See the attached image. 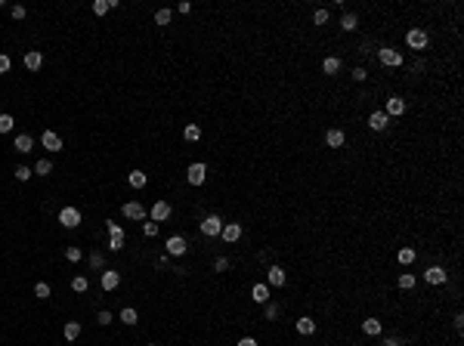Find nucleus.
I'll return each mask as SVG.
<instances>
[{
  "label": "nucleus",
  "mask_w": 464,
  "mask_h": 346,
  "mask_svg": "<svg viewBox=\"0 0 464 346\" xmlns=\"http://www.w3.org/2000/svg\"><path fill=\"white\" fill-rule=\"evenodd\" d=\"M313 22L316 25H328V10H316L313 13Z\"/></svg>",
  "instance_id": "obj_41"
},
{
  "label": "nucleus",
  "mask_w": 464,
  "mask_h": 346,
  "mask_svg": "<svg viewBox=\"0 0 464 346\" xmlns=\"http://www.w3.org/2000/svg\"><path fill=\"white\" fill-rule=\"evenodd\" d=\"M108 247H112V250H121V247H124V238H115V235H112V238H108Z\"/></svg>",
  "instance_id": "obj_46"
},
{
  "label": "nucleus",
  "mask_w": 464,
  "mask_h": 346,
  "mask_svg": "<svg viewBox=\"0 0 464 346\" xmlns=\"http://www.w3.org/2000/svg\"><path fill=\"white\" fill-rule=\"evenodd\" d=\"M6 71H10V56L0 53V74H6Z\"/></svg>",
  "instance_id": "obj_47"
},
{
  "label": "nucleus",
  "mask_w": 464,
  "mask_h": 346,
  "mask_svg": "<svg viewBox=\"0 0 464 346\" xmlns=\"http://www.w3.org/2000/svg\"><path fill=\"white\" fill-rule=\"evenodd\" d=\"M108 10H112V6H108V0H93V13H96V16H105Z\"/></svg>",
  "instance_id": "obj_39"
},
{
  "label": "nucleus",
  "mask_w": 464,
  "mask_h": 346,
  "mask_svg": "<svg viewBox=\"0 0 464 346\" xmlns=\"http://www.w3.org/2000/svg\"><path fill=\"white\" fill-rule=\"evenodd\" d=\"M137 318H139V315H137V309H130V306H127V309H121V322H124V325H137Z\"/></svg>",
  "instance_id": "obj_34"
},
{
  "label": "nucleus",
  "mask_w": 464,
  "mask_h": 346,
  "mask_svg": "<svg viewBox=\"0 0 464 346\" xmlns=\"http://www.w3.org/2000/svg\"><path fill=\"white\" fill-rule=\"evenodd\" d=\"M108 235H115V238H124V229H121V223H112V219H108Z\"/></svg>",
  "instance_id": "obj_40"
},
{
  "label": "nucleus",
  "mask_w": 464,
  "mask_h": 346,
  "mask_svg": "<svg viewBox=\"0 0 464 346\" xmlns=\"http://www.w3.org/2000/svg\"><path fill=\"white\" fill-rule=\"evenodd\" d=\"M16 127V121H13V115H0V133H10Z\"/></svg>",
  "instance_id": "obj_36"
},
{
  "label": "nucleus",
  "mask_w": 464,
  "mask_h": 346,
  "mask_svg": "<svg viewBox=\"0 0 464 346\" xmlns=\"http://www.w3.org/2000/svg\"><path fill=\"white\" fill-rule=\"evenodd\" d=\"M266 284L269 288H282L285 284V269L282 266H269L266 269Z\"/></svg>",
  "instance_id": "obj_12"
},
{
  "label": "nucleus",
  "mask_w": 464,
  "mask_h": 346,
  "mask_svg": "<svg viewBox=\"0 0 464 346\" xmlns=\"http://www.w3.org/2000/svg\"><path fill=\"white\" fill-rule=\"evenodd\" d=\"M341 68H344V65H341V59H337V56H328L322 62V71L325 74H341Z\"/></svg>",
  "instance_id": "obj_21"
},
{
  "label": "nucleus",
  "mask_w": 464,
  "mask_h": 346,
  "mask_svg": "<svg viewBox=\"0 0 464 346\" xmlns=\"http://www.w3.org/2000/svg\"><path fill=\"white\" fill-rule=\"evenodd\" d=\"M142 235H146V238H155V235H158V223L146 219V223H142Z\"/></svg>",
  "instance_id": "obj_37"
},
{
  "label": "nucleus",
  "mask_w": 464,
  "mask_h": 346,
  "mask_svg": "<svg viewBox=\"0 0 464 346\" xmlns=\"http://www.w3.org/2000/svg\"><path fill=\"white\" fill-rule=\"evenodd\" d=\"M378 59H381L384 68H399V65H402V53H399V49H393V47H381V49H378Z\"/></svg>",
  "instance_id": "obj_1"
},
{
  "label": "nucleus",
  "mask_w": 464,
  "mask_h": 346,
  "mask_svg": "<svg viewBox=\"0 0 464 346\" xmlns=\"http://www.w3.org/2000/svg\"><path fill=\"white\" fill-rule=\"evenodd\" d=\"M214 269H217V272H226V269H229V260H226V257H217V260H214Z\"/></svg>",
  "instance_id": "obj_43"
},
{
  "label": "nucleus",
  "mask_w": 464,
  "mask_h": 346,
  "mask_svg": "<svg viewBox=\"0 0 464 346\" xmlns=\"http://www.w3.org/2000/svg\"><path fill=\"white\" fill-rule=\"evenodd\" d=\"M87 260H90V266H93V269H103V266H105V254H99V250H90V257H87Z\"/></svg>",
  "instance_id": "obj_32"
},
{
  "label": "nucleus",
  "mask_w": 464,
  "mask_h": 346,
  "mask_svg": "<svg viewBox=\"0 0 464 346\" xmlns=\"http://www.w3.org/2000/svg\"><path fill=\"white\" fill-rule=\"evenodd\" d=\"M220 235H223L226 241H239V238H241V226H239V223H223V232H220Z\"/></svg>",
  "instance_id": "obj_18"
},
{
  "label": "nucleus",
  "mask_w": 464,
  "mask_h": 346,
  "mask_svg": "<svg viewBox=\"0 0 464 346\" xmlns=\"http://www.w3.org/2000/svg\"><path fill=\"white\" fill-rule=\"evenodd\" d=\"M365 78H368V71H365V68H353V81H359V83H362Z\"/></svg>",
  "instance_id": "obj_45"
},
{
  "label": "nucleus",
  "mask_w": 464,
  "mask_h": 346,
  "mask_svg": "<svg viewBox=\"0 0 464 346\" xmlns=\"http://www.w3.org/2000/svg\"><path fill=\"white\" fill-rule=\"evenodd\" d=\"M13 173H16V180H19V182H28L31 176H34V170H28V167H25V164H19V167H16Z\"/></svg>",
  "instance_id": "obj_30"
},
{
  "label": "nucleus",
  "mask_w": 464,
  "mask_h": 346,
  "mask_svg": "<svg viewBox=\"0 0 464 346\" xmlns=\"http://www.w3.org/2000/svg\"><path fill=\"white\" fill-rule=\"evenodd\" d=\"M263 315L266 318H275L278 315V306H275V303H263Z\"/></svg>",
  "instance_id": "obj_42"
},
{
  "label": "nucleus",
  "mask_w": 464,
  "mask_h": 346,
  "mask_svg": "<svg viewBox=\"0 0 464 346\" xmlns=\"http://www.w3.org/2000/svg\"><path fill=\"white\" fill-rule=\"evenodd\" d=\"M99 284H103V291H115L118 284H121V272H115V269H105V272L99 275Z\"/></svg>",
  "instance_id": "obj_10"
},
{
  "label": "nucleus",
  "mask_w": 464,
  "mask_h": 346,
  "mask_svg": "<svg viewBox=\"0 0 464 346\" xmlns=\"http://www.w3.org/2000/svg\"><path fill=\"white\" fill-rule=\"evenodd\" d=\"M341 28H344V31H356V28H359V16H356V13H344Z\"/></svg>",
  "instance_id": "obj_23"
},
{
  "label": "nucleus",
  "mask_w": 464,
  "mask_h": 346,
  "mask_svg": "<svg viewBox=\"0 0 464 346\" xmlns=\"http://www.w3.org/2000/svg\"><path fill=\"white\" fill-rule=\"evenodd\" d=\"M406 44H409L412 49H418V53H421V49H427L430 37H427V31H424V28H412L409 34H406Z\"/></svg>",
  "instance_id": "obj_3"
},
{
  "label": "nucleus",
  "mask_w": 464,
  "mask_h": 346,
  "mask_svg": "<svg viewBox=\"0 0 464 346\" xmlns=\"http://www.w3.org/2000/svg\"><path fill=\"white\" fill-rule=\"evenodd\" d=\"M40 65H44V56H40V49H28V53H25V68H28V71H37Z\"/></svg>",
  "instance_id": "obj_16"
},
{
  "label": "nucleus",
  "mask_w": 464,
  "mask_h": 346,
  "mask_svg": "<svg viewBox=\"0 0 464 346\" xmlns=\"http://www.w3.org/2000/svg\"><path fill=\"white\" fill-rule=\"evenodd\" d=\"M149 346H155V343H149Z\"/></svg>",
  "instance_id": "obj_52"
},
{
  "label": "nucleus",
  "mask_w": 464,
  "mask_h": 346,
  "mask_svg": "<svg viewBox=\"0 0 464 346\" xmlns=\"http://www.w3.org/2000/svg\"><path fill=\"white\" fill-rule=\"evenodd\" d=\"M65 260H69V263H81V260H84V250H81V247H65Z\"/></svg>",
  "instance_id": "obj_31"
},
{
  "label": "nucleus",
  "mask_w": 464,
  "mask_h": 346,
  "mask_svg": "<svg viewBox=\"0 0 464 346\" xmlns=\"http://www.w3.org/2000/svg\"><path fill=\"white\" fill-rule=\"evenodd\" d=\"M269 284H254V288H251V297H254V303H260V306H263V303H269Z\"/></svg>",
  "instance_id": "obj_17"
},
{
  "label": "nucleus",
  "mask_w": 464,
  "mask_h": 346,
  "mask_svg": "<svg viewBox=\"0 0 464 346\" xmlns=\"http://www.w3.org/2000/svg\"><path fill=\"white\" fill-rule=\"evenodd\" d=\"M239 346H257V340H254V337H241Z\"/></svg>",
  "instance_id": "obj_49"
},
{
  "label": "nucleus",
  "mask_w": 464,
  "mask_h": 346,
  "mask_svg": "<svg viewBox=\"0 0 464 346\" xmlns=\"http://www.w3.org/2000/svg\"><path fill=\"white\" fill-rule=\"evenodd\" d=\"M31 146H34V142H31V136H25V133H22V136H16V142H13V148L22 151V155H28Z\"/></svg>",
  "instance_id": "obj_25"
},
{
  "label": "nucleus",
  "mask_w": 464,
  "mask_h": 346,
  "mask_svg": "<svg viewBox=\"0 0 464 346\" xmlns=\"http://www.w3.org/2000/svg\"><path fill=\"white\" fill-rule=\"evenodd\" d=\"M402 112H406V99H402V96H390V99H387V108H384L387 117H399Z\"/></svg>",
  "instance_id": "obj_9"
},
{
  "label": "nucleus",
  "mask_w": 464,
  "mask_h": 346,
  "mask_svg": "<svg viewBox=\"0 0 464 346\" xmlns=\"http://www.w3.org/2000/svg\"><path fill=\"white\" fill-rule=\"evenodd\" d=\"M124 216H127V219H149L146 207H142L139 201H127V204H124Z\"/></svg>",
  "instance_id": "obj_11"
},
{
  "label": "nucleus",
  "mask_w": 464,
  "mask_h": 346,
  "mask_svg": "<svg viewBox=\"0 0 464 346\" xmlns=\"http://www.w3.org/2000/svg\"><path fill=\"white\" fill-rule=\"evenodd\" d=\"M198 229H201V235L214 238V235H220V232H223V219L217 216V214H207L205 219H201V226H198Z\"/></svg>",
  "instance_id": "obj_2"
},
{
  "label": "nucleus",
  "mask_w": 464,
  "mask_h": 346,
  "mask_svg": "<svg viewBox=\"0 0 464 346\" xmlns=\"http://www.w3.org/2000/svg\"><path fill=\"white\" fill-rule=\"evenodd\" d=\"M40 142H44V148H50V151H62V136L53 133V130H47L44 136H40Z\"/></svg>",
  "instance_id": "obj_14"
},
{
  "label": "nucleus",
  "mask_w": 464,
  "mask_h": 346,
  "mask_svg": "<svg viewBox=\"0 0 464 346\" xmlns=\"http://www.w3.org/2000/svg\"><path fill=\"white\" fill-rule=\"evenodd\" d=\"M344 142H347L344 130H337V127H334V130H328V133H325V146H328V148H341Z\"/></svg>",
  "instance_id": "obj_15"
},
{
  "label": "nucleus",
  "mask_w": 464,
  "mask_h": 346,
  "mask_svg": "<svg viewBox=\"0 0 464 346\" xmlns=\"http://www.w3.org/2000/svg\"><path fill=\"white\" fill-rule=\"evenodd\" d=\"M164 247H167V254H171V257H183L186 250H189V247H186V238H183V235H171Z\"/></svg>",
  "instance_id": "obj_8"
},
{
  "label": "nucleus",
  "mask_w": 464,
  "mask_h": 346,
  "mask_svg": "<svg viewBox=\"0 0 464 346\" xmlns=\"http://www.w3.org/2000/svg\"><path fill=\"white\" fill-rule=\"evenodd\" d=\"M13 19H25V6H13Z\"/></svg>",
  "instance_id": "obj_48"
},
{
  "label": "nucleus",
  "mask_w": 464,
  "mask_h": 346,
  "mask_svg": "<svg viewBox=\"0 0 464 346\" xmlns=\"http://www.w3.org/2000/svg\"><path fill=\"white\" fill-rule=\"evenodd\" d=\"M316 331V322L309 315H303V318H297V334H303V337H309Z\"/></svg>",
  "instance_id": "obj_22"
},
{
  "label": "nucleus",
  "mask_w": 464,
  "mask_h": 346,
  "mask_svg": "<svg viewBox=\"0 0 464 346\" xmlns=\"http://www.w3.org/2000/svg\"><path fill=\"white\" fill-rule=\"evenodd\" d=\"M183 139H186V142H198V139H201V127H198V124H186Z\"/></svg>",
  "instance_id": "obj_24"
},
{
  "label": "nucleus",
  "mask_w": 464,
  "mask_h": 346,
  "mask_svg": "<svg viewBox=\"0 0 464 346\" xmlns=\"http://www.w3.org/2000/svg\"><path fill=\"white\" fill-rule=\"evenodd\" d=\"M415 257H418L415 247H399V250H396V260H399V266H412V263H415Z\"/></svg>",
  "instance_id": "obj_19"
},
{
  "label": "nucleus",
  "mask_w": 464,
  "mask_h": 346,
  "mask_svg": "<svg viewBox=\"0 0 464 346\" xmlns=\"http://www.w3.org/2000/svg\"><path fill=\"white\" fill-rule=\"evenodd\" d=\"M455 328H458V331L464 328V315H461V312H455Z\"/></svg>",
  "instance_id": "obj_50"
},
{
  "label": "nucleus",
  "mask_w": 464,
  "mask_h": 346,
  "mask_svg": "<svg viewBox=\"0 0 464 346\" xmlns=\"http://www.w3.org/2000/svg\"><path fill=\"white\" fill-rule=\"evenodd\" d=\"M62 334H65V340H78L81 337V322H65Z\"/></svg>",
  "instance_id": "obj_26"
},
{
  "label": "nucleus",
  "mask_w": 464,
  "mask_h": 346,
  "mask_svg": "<svg viewBox=\"0 0 464 346\" xmlns=\"http://www.w3.org/2000/svg\"><path fill=\"white\" fill-rule=\"evenodd\" d=\"M99 325H112V312L108 309H99Z\"/></svg>",
  "instance_id": "obj_44"
},
{
  "label": "nucleus",
  "mask_w": 464,
  "mask_h": 346,
  "mask_svg": "<svg viewBox=\"0 0 464 346\" xmlns=\"http://www.w3.org/2000/svg\"><path fill=\"white\" fill-rule=\"evenodd\" d=\"M127 182L133 185V189H142V185H146V182H149V176H146V173H142V170H133V173L127 176Z\"/></svg>",
  "instance_id": "obj_27"
},
{
  "label": "nucleus",
  "mask_w": 464,
  "mask_h": 346,
  "mask_svg": "<svg viewBox=\"0 0 464 346\" xmlns=\"http://www.w3.org/2000/svg\"><path fill=\"white\" fill-rule=\"evenodd\" d=\"M71 288L78 291V294H84V291L90 288V281H87V278H84V275H74V278H71Z\"/></svg>",
  "instance_id": "obj_33"
},
{
  "label": "nucleus",
  "mask_w": 464,
  "mask_h": 346,
  "mask_svg": "<svg viewBox=\"0 0 464 346\" xmlns=\"http://www.w3.org/2000/svg\"><path fill=\"white\" fill-rule=\"evenodd\" d=\"M384 346H402V340H396V337H387Z\"/></svg>",
  "instance_id": "obj_51"
},
{
  "label": "nucleus",
  "mask_w": 464,
  "mask_h": 346,
  "mask_svg": "<svg viewBox=\"0 0 464 346\" xmlns=\"http://www.w3.org/2000/svg\"><path fill=\"white\" fill-rule=\"evenodd\" d=\"M171 19H173L171 10H158L155 13V25H171Z\"/></svg>",
  "instance_id": "obj_35"
},
{
  "label": "nucleus",
  "mask_w": 464,
  "mask_h": 346,
  "mask_svg": "<svg viewBox=\"0 0 464 346\" xmlns=\"http://www.w3.org/2000/svg\"><path fill=\"white\" fill-rule=\"evenodd\" d=\"M186 180H189V185H201L207 180V167L205 164H189V170H186Z\"/></svg>",
  "instance_id": "obj_5"
},
{
  "label": "nucleus",
  "mask_w": 464,
  "mask_h": 346,
  "mask_svg": "<svg viewBox=\"0 0 464 346\" xmlns=\"http://www.w3.org/2000/svg\"><path fill=\"white\" fill-rule=\"evenodd\" d=\"M149 219H152V223H164V219H171V204H167V201H155Z\"/></svg>",
  "instance_id": "obj_7"
},
{
  "label": "nucleus",
  "mask_w": 464,
  "mask_h": 346,
  "mask_svg": "<svg viewBox=\"0 0 464 346\" xmlns=\"http://www.w3.org/2000/svg\"><path fill=\"white\" fill-rule=\"evenodd\" d=\"M415 281H418V278L412 275V272H402L399 278H396V284H399L402 291H412V288H415Z\"/></svg>",
  "instance_id": "obj_28"
},
{
  "label": "nucleus",
  "mask_w": 464,
  "mask_h": 346,
  "mask_svg": "<svg viewBox=\"0 0 464 346\" xmlns=\"http://www.w3.org/2000/svg\"><path fill=\"white\" fill-rule=\"evenodd\" d=\"M34 173H40V176H50V173H53V164H50V158H40V161L34 164Z\"/></svg>",
  "instance_id": "obj_29"
},
{
  "label": "nucleus",
  "mask_w": 464,
  "mask_h": 346,
  "mask_svg": "<svg viewBox=\"0 0 464 346\" xmlns=\"http://www.w3.org/2000/svg\"><path fill=\"white\" fill-rule=\"evenodd\" d=\"M446 278H449V272H446L443 266H427L424 269V281L427 284H446Z\"/></svg>",
  "instance_id": "obj_6"
},
{
  "label": "nucleus",
  "mask_w": 464,
  "mask_h": 346,
  "mask_svg": "<svg viewBox=\"0 0 464 346\" xmlns=\"http://www.w3.org/2000/svg\"><path fill=\"white\" fill-rule=\"evenodd\" d=\"M387 124H390V117H387L384 112H371V115H368V127L375 130V133H381V130H387Z\"/></svg>",
  "instance_id": "obj_13"
},
{
  "label": "nucleus",
  "mask_w": 464,
  "mask_h": 346,
  "mask_svg": "<svg viewBox=\"0 0 464 346\" xmlns=\"http://www.w3.org/2000/svg\"><path fill=\"white\" fill-rule=\"evenodd\" d=\"M59 223H62L65 229H78L81 226V210L78 207H62L59 210Z\"/></svg>",
  "instance_id": "obj_4"
},
{
  "label": "nucleus",
  "mask_w": 464,
  "mask_h": 346,
  "mask_svg": "<svg viewBox=\"0 0 464 346\" xmlns=\"http://www.w3.org/2000/svg\"><path fill=\"white\" fill-rule=\"evenodd\" d=\"M34 297H40V300L50 297V284H47V281H37V284H34Z\"/></svg>",
  "instance_id": "obj_38"
},
{
  "label": "nucleus",
  "mask_w": 464,
  "mask_h": 346,
  "mask_svg": "<svg viewBox=\"0 0 464 346\" xmlns=\"http://www.w3.org/2000/svg\"><path fill=\"white\" fill-rule=\"evenodd\" d=\"M384 331V325L378 322V318H365V322H362V334H368V337H378Z\"/></svg>",
  "instance_id": "obj_20"
}]
</instances>
